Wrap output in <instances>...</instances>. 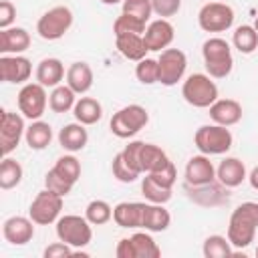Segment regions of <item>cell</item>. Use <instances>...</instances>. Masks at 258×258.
I'll return each instance as SVG.
<instances>
[{
  "label": "cell",
  "mask_w": 258,
  "mask_h": 258,
  "mask_svg": "<svg viewBox=\"0 0 258 258\" xmlns=\"http://www.w3.org/2000/svg\"><path fill=\"white\" fill-rule=\"evenodd\" d=\"M258 230V202H242L230 216L228 240L232 248L244 250L254 242Z\"/></svg>",
  "instance_id": "1"
},
{
  "label": "cell",
  "mask_w": 258,
  "mask_h": 258,
  "mask_svg": "<svg viewBox=\"0 0 258 258\" xmlns=\"http://www.w3.org/2000/svg\"><path fill=\"white\" fill-rule=\"evenodd\" d=\"M202 58L206 73L212 79H226L234 69V56L228 40L220 36H210L202 44Z\"/></svg>",
  "instance_id": "2"
},
{
  "label": "cell",
  "mask_w": 258,
  "mask_h": 258,
  "mask_svg": "<svg viewBox=\"0 0 258 258\" xmlns=\"http://www.w3.org/2000/svg\"><path fill=\"white\" fill-rule=\"evenodd\" d=\"M181 97L196 109H210L218 101V85L208 73H194L183 81Z\"/></svg>",
  "instance_id": "3"
},
{
  "label": "cell",
  "mask_w": 258,
  "mask_h": 258,
  "mask_svg": "<svg viewBox=\"0 0 258 258\" xmlns=\"http://www.w3.org/2000/svg\"><path fill=\"white\" fill-rule=\"evenodd\" d=\"M232 143H234L232 131L228 127H224V125H218V123L202 125L194 133V145L204 155H222V153H228L232 149Z\"/></svg>",
  "instance_id": "4"
},
{
  "label": "cell",
  "mask_w": 258,
  "mask_h": 258,
  "mask_svg": "<svg viewBox=\"0 0 258 258\" xmlns=\"http://www.w3.org/2000/svg\"><path fill=\"white\" fill-rule=\"evenodd\" d=\"M93 224L85 216L64 214L56 220V238L75 250H81L93 240Z\"/></svg>",
  "instance_id": "5"
},
{
  "label": "cell",
  "mask_w": 258,
  "mask_h": 258,
  "mask_svg": "<svg viewBox=\"0 0 258 258\" xmlns=\"http://www.w3.org/2000/svg\"><path fill=\"white\" fill-rule=\"evenodd\" d=\"M149 123V113L141 105H127L111 117V133L119 139H129Z\"/></svg>",
  "instance_id": "6"
},
{
  "label": "cell",
  "mask_w": 258,
  "mask_h": 258,
  "mask_svg": "<svg viewBox=\"0 0 258 258\" xmlns=\"http://www.w3.org/2000/svg\"><path fill=\"white\" fill-rule=\"evenodd\" d=\"M73 26V12L69 6H52L48 8L36 22V32L42 40H58Z\"/></svg>",
  "instance_id": "7"
},
{
  "label": "cell",
  "mask_w": 258,
  "mask_h": 258,
  "mask_svg": "<svg viewBox=\"0 0 258 258\" xmlns=\"http://www.w3.org/2000/svg\"><path fill=\"white\" fill-rule=\"evenodd\" d=\"M234 8L226 2L214 0L200 8L198 12V26L204 32H226L234 24Z\"/></svg>",
  "instance_id": "8"
},
{
  "label": "cell",
  "mask_w": 258,
  "mask_h": 258,
  "mask_svg": "<svg viewBox=\"0 0 258 258\" xmlns=\"http://www.w3.org/2000/svg\"><path fill=\"white\" fill-rule=\"evenodd\" d=\"M64 206V198L50 191V189H42L34 196V200L28 206V216L36 226H48L54 224L60 218Z\"/></svg>",
  "instance_id": "9"
},
{
  "label": "cell",
  "mask_w": 258,
  "mask_h": 258,
  "mask_svg": "<svg viewBox=\"0 0 258 258\" xmlns=\"http://www.w3.org/2000/svg\"><path fill=\"white\" fill-rule=\"evenodd\" d=\"M16 105H18V111L26 119H30V121L40 119L46 111V105H48L46 87L40 85L38 81L36 83H24L16 95Z\"/></svg>",
  "instance_id": "10"
},
{
  "label": "cell",
  "mask_w": 258,
  "mask_h": 258,
  "mask_svg": "<svg viewBox=\"0 0 258 258\" xmlns=\"http://www.w3.org/2000/svg\"><path fill=\"white\" fill-rule=\"evenodd\" d=\"M117 258H159L161 248L151 238V232H135L129 238H121L115 248Z\"/></svg>",
  "instance_id": "11"
},
{
  "label": "cell",
  "mask_w": 258,
  "mask_h": 258,
  "mask_svg": "<svg viewBox=\"0 0 258 258\" xmlns=\"http://www.w3.org/2000/svg\"><path fill=\"white\" fill-rule=\"evenodd\" d=\"M159 83L165 87H173L177 85L187 69V56L181 48H165L161 50L159 58Z\"/></svg>",
  "instance_id": "12"
},
{
  "label": "cell",
  "mask_w": 258,
  "mask_h": 258,
  "mask_svg": "<svg viewBox=\"0 0 258 258\" xmlns=\"http://www.w3.org/2000/svg\"><path fill=\"white\" fill-rule=\"evenodd\" d=\"M24 115L22 113H12V111H2L0 115V151L2 155H10L20 139L26 133V125H24Z\"/></svg>",
  "instance_id": "13"
},
{
  "label": "cell",
  "mask_w": 258,
  "mask_h": 258,
  "mask_svg": "<svg viewBox=\"0 0 258 258\" xmlns=\"http://www.w3.org/2000/svg\"><path fill=\"white\" fill-rule=\"evenodd\" d=\"M32 75V62L22 54H2L0 56V77L4 83L24 85Z\"/></svg>",
  "instance_id": "14"
},
{
  "label": "cell",
  "mask_w": 258,
  "mask_h": 258,
  "mask_svg": "<svg viewBox=\"0 0 258 258\" xmlns=\"http://www.w3.org/2000/svg\"><path fill=\"white\" fill-rule=\"evenodd\" d=\"M175 38V28L167 18L151 20L143 32V40L149 48V52H161L165 50Z\"/></svg>",
  "instance_id": "15"
},
{
  "label": "cell",
  "mask_w": 258,
  "mask_h": 258,
  "mask_svg": "<svg viewBox=\"0 0 258 258\" xmlns=\"http://www.w3.org/2000/svg\"><path fill=\"white\" fill-rule=\"evenodd\" d=\"M34 226L30 216H10L2 224V236L12 246H24L34 238Z\"/></svg>",
  "instance_id": "16"
},
{
  "label": "cell",
  "mask_w": 258,
  "mask_h": 258,
  "mask_svg": "<svg viewBox=\"0 0 258 258\" xmlns=\"http://www.w3.org/2000/svg\"><path fill=\"white\" fill-rule=\"evenodd\" d=\"M216 179V167L210 161V155H194L189 157L187 165H185V181L187 185L194 187H202V185H212Z\"/></svg>",
  "instance_id": "17"
},
{
  "label": "cell",
  "mask_w": 258,
  "mask_h": 258,
  "mask_svg": "<svg viewBox=\"0 0 258 258\" xmlns=\"http://www.w3.org/2000/svg\"><path fill=\"white\" fill-rule=\"evenodd\" d=\"M244 109L236 99H218L214 105H210V119L212 123L224 125V127H234L242 121Z\"/></svg>",
  "instance_id": "18"
},
{
  "label": "cell",
  "mask_w": 258,
  "mask_h": 258,
  "mask_svg": "<svg viewBox=\"0 0 258 258\" xmlns=\"http://www.w3.org/2000/svg\"><path fill=\"white\" fill-rule=\"evenodd\" d=\"M216 179L224 187H238V185H242L244 179H248L244 161L238 159V157H226V159H222L220 165L216 167Z\"/></svg>",
  "instance_id": "19"
},
{
  "label": "cell",
  "mask_w": 258,
  "mask_h": 258,
  "mask_svg": "<svg viewBox=\"0 0 258 258\" xmlns=\"http://www.w3.org/2000/svg\"><path fill=\"white\" fill-rule=\"evenodd\" d=\"M30 46V34L22 26H10L0 30V52L2 54H22Z\"/></svg>",
  "instance_id": "20"
},
{
  "label": "cell",
  "mask_w": 258,
  "mask_h": 258,
  "mask_svg": "<svg viewBox=\"0 0 258 258\" xmlns=\"http://www.w3.org/2000/svg\"><path fill=\"white\" fill-rule=\"evenodd\" d=\"M143 202H119L113 208V222L119 228H131L137 230L141 228V220H143Z\"/></svg>",
  "instance_id": "21"
},
{
  "label": "cell",
  "mask_w": 258,
  "mask_h": 258,
  "mask_svg": "<svg viewBox=\"0 0 258 258\" xmlns=\"http://www.w3.org/2000/svg\"><path fill=\"white\" fill-rule=\"evenodd\" d=\"M171 224V214L169 210H165V204H151L147 202L143 206V220H141V228L155 234V232H165Z\"/></svg>",
  "instance_id": "22"
},
{
  "label": "cell",
  "mask_w": 258,
  "mask_h": 258,
  "mask_svg": "<svg viewBox=\"0 0 258 258\" xmlns=\"http://www.w3.org/2000/svg\"><path fill=\"white\" fill-rule=\"evenodd\" d=\"M67 77V71H64V64L60 58H54V56H48V58H42L36 67V81L40 85H44L46 89H54L62 83V79Z\"/></svg>",
  "instance_id": "23"
},
{
  "label": "cell",
  "mask_w": 258,
  "mask_h": 258,
  "mask_svg": "<svg viewBox=\"0 0 258 258\" xmlns=\"http://www.w3.org/2000/svg\"><path fill=\"white\" fill-rule=\"evenodd\" d=\"M93 79H95V77H93V69H91L87 62H83V60L73 62V64L67 69V77H64L67 85H69L77 95L89 93L91 87H93Z\"/></svg>",
  "instance_id": "24"
},
{
  "label": "cell",
  "mask_w": 258,
  "mask_h": 258,
  "mask_svg": "<svg viewBox=\"0 0 258 258\" xmlns=\"http://www.w3.org/2000/svg\"><path fill=\"white\" fill-rule=\"evenodd\" d=\"M87 141H89V133H87L85 125H81L79 121L69 123L58 131V143L69 153H77V151L85 149Z\"/></svg>",
  "instance_id": "25"
},
{
  "label": "cell",
  "mask_w": 258,
  "mask_h": 258,
  "mask_svg": "<svg viewBox=\"0 0 258 258\" xmlns=\"http://www.w3.org/2000/svg\"><path fill=\"white\" fill-rule=\"evenodd\" d=\"M115 44H117V50L127 60H133V62H139L149 52V48L143 40V34H119V36H115Z\"/></svg>",
  "instance_id": "26"
},
{
  "label": "cell",
  "mask_w": 258,
  "mask_h": 258,
  "mask_svg": "<svg viewBox=\"0 0 258 258\" xmlns=\"http://www.w3.org/2000/svg\"><path fill=\"white\" fill-rule=\"evenodd\" d=\"M73 115H75V121L89 127L103 119V105L93 97H81L73 107Z\"/></svg>",
  "instance_id": "27"
},
{
  "label": "cell",
  "mask_w": 258,
  "mask_h": 258,
  "mask_svg": "<svg viewBox=\"0 0 258 258\" xmlns=\"http://www.w3.org/2000/svg\"><path fill=\"white\" fill-rule=\"evenodd\" d=\"M24 141L30 149L34 151H42L50 145L52 141V127L46 123V121H32L28 127H26V133H24Z\"/></svg>",
  "instance_id": "28"
},
{
  "label": "cell",
  "mask_w": 258,
  "mask_h": 258,
  "mask_svg": "<svg viewBox=\"0 0 258 258\" xmlns=\"http://www.w3.org/2000/svg\"><path fill=\"white\" fill-rule=\"evenodd\" d=\"M169 161L167 153L155 145V143H141V149H139V165H141V173H151V171H157L159 167H163L165 163Z\"/></svg>",
  "instance_id": "29"
},
{
  "label": "cell",
  "mask_w": 258,
  "mask_h": 258,
  "mask_svg": "<svg viewBox=\"0 0 258 258\" xmlns=\"http://www.w3.org/2000/svg\"><path fill=\"white\" fill-rule=\"evenodd\" d=\"M77 103V93L69 87V85H58L50 91L48 95V107L52 113H67L73 111Z\"/></svg>",
  "instance_id": "30"
},
{
  "label": "cell",
  "mask_w": 258,
  "mask_h": 258,
  "mask_svg": "<svg viewBox=\"0 0 258 258\" xmlns=\"http://www.w3.org/2000/svg\"><path fill=\"white\" fill-rule=\"evenodd\" d=\"M232 44L242 54H252L258 48V32L250 24H242L232 34Z\"/></svg>",
  "instance_id": "31"
},
{
  "label": "cell",
  "mask_w": 258,
  "mask_h": 258,
  "mask_svg": "<svg viewBox=\"0 0 258 258\" xmlns=\"http://www.w3.org/2000/svg\"><path fill=\"white\" fill-rule=\"evenodd\" d=\"M22 173H24L22 165L16 159L4 155V159L0 163V189H4V191L14 189L22 181Z\"/></svg>",
  "instance_id": "32"
},
{
  "label": "cell",
  "mask_w": 258,
  "mask_h": 258,
  "mask_svg": "<svg viewBox=\"0 0 258 258\" xmlns=\"http://www.w3.org/2000/svg\"><path fill=\"white\" fill-rule=\"evenodd\" d=\"M141 194L147 202L151 204H167L171 200V187H165L161 183H157L151 175L145 173V177L141 179Z\"/></svg>",
  "instance_id": "33"
},
{
  "label": "cell",
  "mask_w": 258,
  "mask_h": 258,
  "mask_svg": "<svg viewBox=\"0 0 258 258\" xmlns=\"http://www.w3.org/2000/svg\"><path fill=\"white\" fill-rule=\"evenodd\" d=\"M202 252L206 258H230L234 254L232 244L228 240V236H220V234H212L204 240Z\"/></svg>",
  "instance_id": "34"
},
{
  "label": "cell",
  "mask_w": 258,
  "mask_h": 258,
  "mask_svg": "<svg viewBox=\"0 0 258 258\" xmlns=\"http://www.w3.org/2000/svg\"><path fill=\"white\" fill-rule=\"evenodd\" d=\"M85 218L93 226H103L109 220H113V208L105 200H91L87 204V208H85Z\"/></svg>",
  "instance_id": "35"
},
{
  "label": "cell",
  "mask_w": 258,
  "mask_h": 258,
  "mask_svg": "<svg viewBox=\"0 0 258 258\" xmlns=\"http://www.w3.org/2000/svg\"><path fill=\"white\" fill-rule=\"evenodd\" d=\"M145 22L143 20H139V18H135V16H131V14H125V12H121L117 18H115V22H113V32H115V36H119V34H143L145 32Z\"/></svg>",
  "instance_id": "36"
},
{
  "label": "cell",
  "mask_w": 258,
  "mask_h": 258,
  "mask_svg": "<svg viewBox=\"0 0 258 258\" xmlns=\"http://www.w3.org/2000/svg\"><path fill=\"white\" fill-rule=\"evenodd\" d=\"M135 77L143 85L159 83V62H157V58H149V56L141 58L135 64Z\"/></svg>",
  "instance_id": "37"
},
{
  "label": "cell",
  "mask_w": 258,
  "mask_h": 258,
  "mask_svg": "<svg viewBox=\"0 0 258 258\" xmlns=\"http://www.w3.org/2000/svg\"><path fill=\"white\" fill-rule=\"evenodd\" d=\"M56 173H60L67 181H71L73 185L79 181L81 177V161L75 157V155H62L56 159L54 167H52Z\"/></svg>",
  "instance_id": "38"
},
{
  "label": "cell",
  "mask_w": 258,
  "mask_h": 258,
  "mask_svg": "<svg viewBox=\"0 0 258 258\" xmlns=\"http://www.w3.org/2000/svg\"><path fill=\"white\" fill-rule=\"evenodd\" d=\"M123 12L125 14H131L139 20H143L145 24L149 22L151 14H153V8H151V0H123Z\"/></svg>",
  "instance_id": "39"
},
{
  "label": "cell",
  "mask_w": 258,
  "mask_h": 258,
  "mask_svg": "<svg viewBox=\"0 0 258 258\" xmlns=\"http://www.w3.org/2000/svg\"><path fill=\"white\" fill-rule=\"evenodd\" d=\"M111 171H113V177H115L117 181H121V183H133V181L139 177V173H137V171H133V169L127 165V161L123 159L121 151L113 157Z\"/></svg>",
  "instance_id": "40"
},
{
  "label": "cell",
  "mask_w": 258,
  "mask_h": 258,
  "mask_svg": "<svg viewBox=\"0 0 258 258\" xmlns=\"http://www.w3.org/2000/svg\"><path fill=\"white\" fill-rule=\"evenodd\" d=\"M44 187L64 198V196H69V194H71L73 183H71V181H67V179H64L60 173H56L54 169H48V171H46V175H44Z\"/></svg>",
  "instance_id": "41"
},
{
  "label": "cell",
  "mask_w": 258,
  "mask_h": 258,
  "mask_svg": "<svg viewBox=\"0 0 258 258\" xmlns=\"http://www.w3.org/2000/svg\"><path fill=\"white\" fill-rule=\"evenodd\" d=\"M147 175H151L157 183H161V185H165V187H171V189H173L175 179H177V169H175L173 161H167L163 167H159L157 171H151V173H147Z\"/></svg>",
  "instance_id": "42"
},
{
  "label": "cell",
  "mask_w": 258,
  "mask_h": 258,
  "mask_svg": "<svg viewBox=\"0 0 258 258\" xmlns=\"http://www.w3.org/2000/svg\"><path fill=\"white\" fill-rule=\"evenodd\" d=\"M151 8L159 18H169L179 12L181 0H151Z\"/></svg>",
  "instance_id": "43"
},
{
  "label": "cell",
  "mask_w": 258,
  "mask_h": 258,
  "mask_svg": "<svg viewBox=\"0 0 258 258\" xmlns=\"http://www.w3.org/2000/svg\"><path fill=\"white\" fill-rule=\"evenodd\" d=\"M141 143L143 141H129L127 145H125V149L121 151V155H123V159L127 161V165L133 169V171H137L139 175H141V165H139V149H141Z\"/></svg>",
  "instance_id": "44"
},
{
  "label": "cell",
  "mask_w": 258,
  "mask_h": 258,
  "mask_svg": "<svg viewBox=\"0 0 258 258\" xmlns=\"http://www.w3.org/2000/svg\"><path fill=\"white\" fill-rule=\"evenodd\" d=\"M75 252H77L75 248H71L69 244H64V242L58 240V242L46 246L44 252H42V256H44V258H67V256H73Z\"/></svg>",
  "instance_id": "45"
},
{
  "label": "cell",
  "mask_w": 258,
  "mask_h": 258,
  "mask_svg": "<svg viewBox=\"0 0 258 258\" xmlns=\"http://www.w3.org/2000/svg\"><path fill=\"white\" fill-rule=\"evenodd\" d=\"M14 18H16V6L10 0H2L0 2V30L10 28Z\"/></svg>",
  "instance_id": "46"
},
{
  "label": "cell",
  "mask_w": 258,
  "mask_h": 258,
  "mask_svg": "<svg viewBox=\"0 0 258 258\" xmlns=\"http://www.w3.org/2000/svg\"><path fill=\"white\" fill-rule=\"evenodd\" d=\"M248 181H250V185H252V189H256L258 191V165L250 171V175H248Z\"/></svg>",
  "instance_id": "47"
},
{
  "label": "cell",
  "mask_w": 258,
  "mask_h": 258,
  "mask_svg": "<svg viewBox=\"0 0 258 258\" xmlns=\"http://www.w3.org/2000/svg\"><path fill=\"white\" fill-rule=\"evenodd\" d=\"M103 4H107V6H115V4H119V2H123V0H101Z\"/></svg>",
  "instance_id": "48"
},
{
  "label": "cell",
  "mask_w": 258,
  "mask_h": 258,
  "mask_svg": "<svg viewBox=\"0 0 258 258\" xmlns=\"http://www.w3.org/2000/svg\"><path fill=\"white\" fill-rule=\"evenodd\" d=\"M254 28H256V32H258V16H256V20H254Z\"/></svg>",
  "instance_id": "49"
},
{
  "label": "cell",
  "mask_w": 258,
  "mask_h": 258,
  "mask_svg": "<svg viewBox=\"0 0 258 258\" xmlns=\"http://www.w3.org/2000/svg\"><path fill=\"white\" fill-rule=\"evenodd\" d=\"M256 256H258V248H256Z\"/></svg>",
  "instance_id": "50"
}]
</instances>
